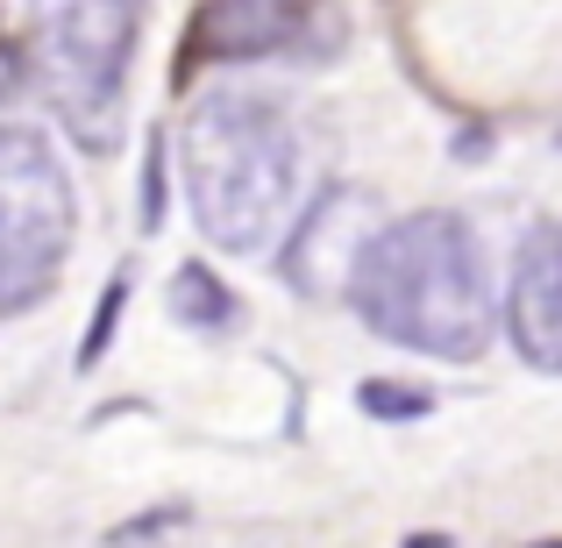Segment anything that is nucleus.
<instances>
[{"label":"nucleus","mask_w":562,"mask_h":548,"mask_svg":"<svg viewBox=\"0 0 562 548\" xmlns=\"http://www.w3.org/2000/svg\"><path fill=\"white\" fill-rule=\"evenodd\" d=\"M128 306V271L114 278L108 292H100V306H93V335H86V349H79V364H100V349H108V335H114V314Z\"/></svg>","instance_id":"9d476101"},{"label":"nucleus","mask_w":562,"mask_h":548,"mask_svg":"<svg viewBox=\"0 0 562 548\" xmlns=\"http://www.w3.org/2000/svg\"><path fill=\"white\" fill-rule=\"evenodd\" d=\"M349 306H357V321L378 343L420 349L435 364H477L498 328L484 243L449 206L384 221L357 264Z\"/></svg>","instance_id":"f257e3e1"},{"label":"nucleus","mask_w":562,"mask_h":548,"mask_svg":"<svg viewBox=\"0 0 562 548\" xmlns=\"http://www.w3.org/2000/svg\"><path fill=\"white\" fill-rule=\"evenodd\" d=\"M342 36L328 0H200L186 36V71L192 65H249V57H292L300 43Z\"/></svg>","instance_id":"39448f33"},{"label":"nucleus","mask_w":562,"mask_h":548,"mask_svg":"<svg viewBox=\"0 0 562 548\" xmlns=\"http://www.w3.org/2000/svg\"><path fill=\"white\" fill-rule=\"evenodd\" d=\"M363 413H378V421H420L427 392H398L392 378H371V384H363Z\"/></svg>","instance_id":"1a4fd4ad"},{"label":"nucleus","mask_w":562,"mask_h":548,"mask_svg":"<svg viewBox=\"0 0 562 548\" xmlns=\"http://www.w3.org/2000/svg\"><path fill=\"white\" fill-rule=\"evenodd\" d=\"M143 221H165V136H150V171H143Z\"/></svg>","instance_id":"9b49d317"},{"label":"nucleus","mask_w":562,"mask_h":548,"mask_svg":"<svg viewBox=\"0 0 562 548\" xmlns=\"http://www.w3.org/2000/svg\"><path fill=\"white\" fill-rule=\"evenodd\" d=\"M79 228V200L36 128H0V321L29 314L57 286Z\"/></svg>","instance_id":"20e7f679"},{"label":"nucleus","mask_w":562,"mask_h":548,"mask_svg":"<svg viewBox=\"0 0 562 548\" xmlns=\"http://www.w3.org/2000/svg\"><path fill=\"white\" fill-rule=\"evenodd\" d=\"M235 292L221 286V271H206V264H179L171 271V321L192 335H228L235 328Z\"/></svg>","instance_id":"6e6552de"},{"label":"nucleus","mask_w":562,"mask_h":548,"mask_svg":"<svg viewBox=\"0 0 562 548\" xmlns=\"http://www.w3.org/2000/svg\"><path fill=\"white\" fill-rule=\"evenodd\" d=\"M506 335L520 364L562 378V228H527L506 278Z\"/></svg>","instance_id":"0eeeda50"},{"label":"nucleus","mask_w":562,"mask_h":548,"mask_svg":"<svg viewBox=\"0 0 562 548\" xmlns=\"http://www.w3.org/2000/svg\"><path fill=\"white\" fill-rule=\"evenodd\" d=\"M179 171L200 235L228 257H249L292 221L300 136L263 93H206L179 128Z\"/></svg>","instance_id":"f03ea898"},{"label":"nucleus","mask_w":562,"mask_h":548,"mask_svg":"<svg viewBox=\"0 0 562 548\" xmlns=\"http://www.w3.org/2000/svg\"><path fill=\"white\" fill-rule=\"evenodd\" d=\"M384 228L378 200L363 186H328L306 214H292V243L278 257V278H285L300 300H349L357 286V264L371 249V235Z\"/></svg>","instance_id":"423d86ee"},{"label":"nucleus","mask_w":562,"mask_h":548,"mask_svg":"<svg viewBox=\"0 0 562 548\" xmlns=\"http://www.w3.org/2000/svg\"><path fill=\"white\" fill-rule=\"evenodd\" d=\"M143 0H29V65L86 150H114Z\"/></svg>","instance_id":"7ed1b4c3"}]
</instances>
